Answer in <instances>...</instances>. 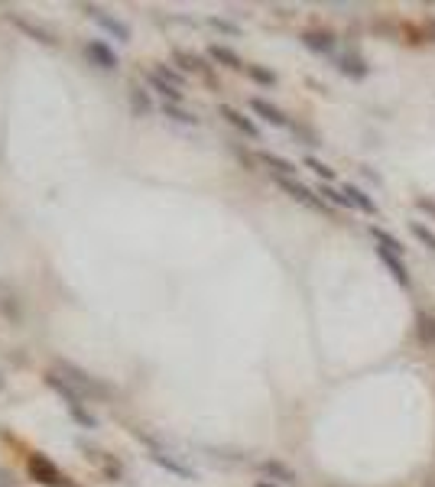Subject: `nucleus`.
<instances>
[{
  "label": "nucleus",
  "instance_id": "obj_32",
  "mask_svg": "<svg viewBox=\"0 0 435 487\" xmlns=\"http://www.w3.org/2000/svg\"><path fill=\"white\" fill-rule=\"evenodd\" d=\"M0 487H13V475L7 468H0Z\"/></svg>",
  "mask_w": 435,
  "mask_h": 487
},
{
  "label": "nucleus",
  "instance_id": "obj_20",
  "mask_svg": "<svg viewBox=\"0 0 435 487\" xmlns=\"http://www.w3.org/2000/svg\"><path fill=\"white\" fill-rule=\"evenodd\" d=\"M416 335L423 344H435V312H419L416 315Z\"/></svg>",
  "mask_w": 435,
  "mask_h": 487
},
{
  "label": "nucleus",
  "instance_id": "obj_9",
  "mask_svg": "<svg viewBox=\"0 0 435 487\" xmlns=\"http://www.w3.org/2000/svg\"><path fill=\"white\" fill-rule=\"evenodd\" d=\"M10 20L17 30H23L30 39H36V43H43V46H55V36L46 26H39V23H30L26 17H20V13H10Z\"/></svg>",
  "mask_w": 435,
  "mask_h": 487
},
{
  "label": "nucleus",
  "instance_id": "obj_11",
  "mask_svg": "<svg viewBox=\"0 0 435 487\" xmlns=\"http://www.w3.org/2000/svg\"><path fill=\"white\" fill-rule=\"evenodd\" d=\"M260 471H263L270 481H279V484H296L299 477L293 468H286L283 461H276V458H266V461H260Z\"/></svg>",
  "mask_w": 435,
  "mask_h": 487
},
{
  "label": "nucleus",
  "instance_id": "obj_14",
  "mask_svg": "<svg viewBox=\"0 0 435 487\" xmlns=\"http://www.w3.org/2000/svg\"><path fill=\"white\" fill-rule=\"evenodd\" d=\"M260 163L273 169V176H276V179H293V176H296V166H293L289 159L276 156V153H260Z\"/></svg>",
  "mask_w": 435,
  "mask_h": 487
},
{
  "label": "nucleus",
  "instance_id": "obj_13",
  "mask_svg": "<svg viewBox=\"0 0 435 487\" xmlns=\"http://www.w3.org/2000/svg\"><path fill=\"white\" fill-rule=\"evenodd\" d=\"M149 458H153V461H156V465H160V468H166V471H172V475H176V477H185V481H189V477H195V471H192L189 465H182L179 458H176V455H169V452H153V455H149Z\"/></svg>",
  "mask_w": 435,
  "mask_h": 487
},
{
  "label": "nucleus",
  "instance_id": "obj_5",
  "mask_svg": "<svg viewBox=\"0 0 435 487\" xmlns=\"http://www.w3.org/2000/svg\"><path fill=\"white\" fill-rule=\"evenodd\" d=\"M279 182V189L286 192L289 199H296V201H302V205H308V208H315V212H325V201L315 195V192L308 189V185H302V182H296V179H276Z\"/></svg>",
  "mask_w": 435,
  "mask_h": 487
},
{
  "label": "nucleus",
  "instance_id": "obj_25",
  "mask_svg": "<svg viewBox=\"0 0 435 487\" xmlns=\"http://www.w3.org/2000/svg\"><path fill=\"white\" fill-rule=\"evenodd\" d=\"M68 416H72V419L82 425V429H98V416L88 413L85 406H72V410H68Z\"/></svg>",
  "mask_w": 435,
  "mask_h": 487
},
{
  "label": "nucleus",
  "instance_id": "obj_1",
  "mask_svg": "<svg viewBox=\"0 0 435 487\" xmlns=\"http://www.w3.org/2000/svg\"><path fill=\"white\" fill-rule=\"evenodd\" d=\"M55 374H59L82 400H85V396L88 400H111V396H114V387H111V383H104L101 377H95V374H88L85 367H78L72 360H59V364H55Z\"/></svg>",
  "mask_w": 435,
  "mask_h": 487
},
{
  "label": "nucleus",
  "instance_id": "obj_34",
  "mask_svg": "<svg viewBox=\"0 0 435 487\" xmlns=\"http://www.w3.org/2000/svg\"><path fill=\"white\" fill-rule=\"evenodd\" d=\"M257 487H279V484H273V481H257Z\"/></svg>",
  "mask_w": 435,
  "mask_h": 487
},
{
  "label": "nucleus",
  "instance_id": "obj_18",
  "mask_svg": "<svg viewBox=\"0 0 435 487\" xmlns=\"http://www.w3.org/2000/svg\"><path fill=\"white\" fill-rule=\"evenodd\" d=\"M172 59H176V65H179L182 72H202V75H208V65H205L202 55L185 53V49H176V53H172Z\"/></svg>",
  "mask_w": 435,
  "mask_h": 487
},
{
  "label": "nucleus",
  "instance_id": "obj_17",
  "mask_svg": "<svg viewBox=\"0 0 435 487\" xmlns=\"http://www.w3.org/2000/svg\"><path fill=\"white\" fill-rule=\"evenodd\" d=\"M344 195H348V201H351V208H361L364 214H377V205H373V199L367 195V192H361L358 185H344Z\"/></svg>",
  "mask_w": 435,
  "mask_h": 487
},
{
  "label": "nucleus",
  "instance_id": "obj_24",
  "mask_svg": "<svg viewBox=\"0 0 435 487\" xmlns=\"http://www.w3.org/2000/svg\"><path fill=\"white\" fill-rule=\"evenodd\" d=\"M163 114L169 117V120H179V124H192V127L198 124V117L189 114V111H182L179 104H163Z\"/></svg>",
  "mask_w": 435,
  "mask_h": 487
},
{
  "label": "nucleus",
  "instance_id": "obj_29",
  "mask_svg": "<svg viewBox=\"0 0 435 487\" xmlns=\"http://www.w3.org/2000/svg\"><path fill=\"white\" fill-rule=\"evenodd\" d=\"M247 75L254 78V82H260V85H276V75L270 72V68H263V65H247Z\"/></svg>",
  "mask_w": 435,
  "mask_h": 487
},
{
  "label": "nucleus",
  "instance_id": "obj_8",
  "mask_svg": "<svg viewBox=\"0 0 435 487\" xmlns=\"http://www.w3.org/2000/svg\"><path fill=\"white\" fill-rule=\"evenodd\" d=\"M250 111H254L257 117H263L266 124H273V127H289V117L279 111V107H273L270 101H263V98H250Z\"/></svg>",
  "mask_w": 435,
  "mask_h": 487
},
{
  "label": "nucleus",
  "instance_id": "obj_36",
  "mask_svg": "<svg viewBox=\"0 0 435 487\" xmlns=\"http://www.w3.org/2000/svg\"><path fill=\"white\" fill-rule=\"evenodd\" d=\"M429 30H432V36H435V20H432V23H429Z\"/></svg>",
  "mask_w": 435,
  "mask_h": 487
},
{
  "label": "nucleus",
  "instance_id": "obj_28",
  "mask_svg": "<svg viewBox=\"0 0 435 487\" xmlns=\"http://www.w3.org/2000/svg\"><path fill=\"white\" fill-rule=\"evenodd\" d=\"M306 166H308V169H312V172H315V176H319L322 182H331V179H335V169H331V166H325L322 159L306 156Z\"/></svg>",
  "mask_w": 435,
  "mask_h": 487
},
{
  "label": "nucleus",
  "instance_id": "obj_27",
  "mask_svg": "<svg viewBox=\"0 0 435 487\" xmlns=\"http://www.w3.org/2000/svg\"><path fill=\"white\" fill-rule=\"evenodd\" d=\"M153 72L160 75L163 82H169V85H176V88H182V85H185V75H182V72H176L172 65H156Z\"/></svg>",
  "mask_w": 435,
  "mask_h": 487
},
{
  "label": "nucleus",
  "instance_id": "obj_31",
  "mask_svg": "<svg viewBox=\"0 0 435 487\" xmlns=\"http://www.w3.org/2000/svg\"><path fill=\"white\" fill-rule=\"evenodd\" d=\"M214 26V30H221V33H228V36H237V26H234V23H228V20H218V17H212V20H208Z\"/></svg>",
  "mask_w": 435,
  "mask_h": 487
},
{
  "label": "nucleus",
  "instance_id": "obj_23",
  "mask_svg": "<svg viewBox=\"0 0 435 487\" xmlns=\"http://www.w3.org/2000/svg\"><path fill=\"white\" fill-rule=\"evenodd\" d=\"M0 312H3L7 318H13V322L20 318V302H17V296H13V293H7L3 286H0Z\"/></svg>",
  "mask_w": 435,
  "mask_h": 487
},
{
  "label": "nucleus",
  "instance_id": "obj_6",
  "mask_svg": "<svg viewBox=\"0 0 435 487\" xmlns=\"http://www.w3.org/2000/svg\"><path fill=\"white\" fill-rule=\"evenodd\" d=\"M218 114H221L224 120L231 124V127H237V130H241L244 137H250V140H257V137H260V130H257V124H254V120H250V117H247V114H241L237 107L221 104V107H218Z\"/></svg>",
  "mask_w": 435,
  "mask_h": 487
},
{
  "label": "nucleus",
  "instance_id": "obj_19",
  "mask_svg": "<svg viewBox=\"0 0 435 487\" xmlns=\"http://www.w3.org/2000/svg\"><path fill=\"white\" fill-rule=\"evenodd\" d=\"M371 234H373V241H377V247H383V250H390V254H396V257H403V254H406L403 244L396 241V237H393L390 231H383L380 224H373Z\"/></svg>",
  "mask_w": 435,
  "mask_h": 487
},
{
  "label": "nucleus",
  "instance_id": "obj_15",
  "mask_svg": "<svg viewBox=\"0 0 435 487\" xmlns=\"http://www.w3.org/2000/svg\"><path fill=\"white\" fill-rule=\"evenodd\" d=\"M338 68H341V75H348V78H364V75L371 72V68H367V62H364L358 53H344V55H341Z\"/></svg>",
  "mask_w": 435,
  "mask_h": 487
},
{
  "label": "nucleus",
  "instance_id": "obj_16",
  "mask_svg": "<svg viewBox=\"0 0 435 487\" xmlns=\"http://www.w3.org/2000/svg\"><path fill=\"white\" fill-rule=\"evenodd\" d=\"M208 59H214L218 65H224V68H247L244 62H241V55L234 53V49H228V46H208Z\"/></svg>",
  "mask_w": 435,
  "mask_h": 487
},
{
  "label": "nucleus",
  "instance_id": "obj_10",
  "mask_svg": "<svg viewBox=\"0 0 435 487\" xmlns=\"http://www.w3.org/2000/svg\"><path fill=\"white\" fill-rule=\"evenodd\" d=\"M377 257H380V264L390 270V276L400 283V286H409V273H406V264H403V257H396L390 254V250H383V247H377Z\"/></svg>",
  "mask_w": 435,
  "mask_h": 487
},
{
  "label": "nucleus",
  "instance_id": "obj_12",
  "mask_svg": "<svg viewBox=\"0 0 435 487\" xmlns=\"http://www.w3.org/2000/svg\"><path fill=\"white\" fill-rule=\"evenodd\" d=\"M147 82H149V88H153L156 95L166 98V104H182V88L169 85V82H163V78H160L156 72H153V68L147 72Z\"/></svg>",
  "mask_w": 435,
  "mask_h": 487
},
{
  "label": "nucleus",
  "instance_id": "obj_2",
  "mask_svg": "<svg viewBox=\"0 0 435 487\" xmlns=\"http://www.w3.org/2000/svg\"><path fill=\"white\" fill-rule=\"evenodd\" d=\"M26 471L46 487H59L65 481V475L55 468V461L49 455H43V452H33V455L26 458Z\"/></svg>",
  "mask_w": 435,
  "mask_h": 487
},
{
  "label": "nucleus",
  "instance_id": "obj_7",
  "mask_svg": "<svg viewBox=\"0 0 435 487\" xmlns=\"http://www.w3.org/2000/svg\"><path fill=\"white\" fill-rule=\"evenodd\" d=\"M302 46L319 55H328V53H335V36L328 30H306L302 33Z\"/></svg>",
  "mask_w": 435,
  "mask_h": 487
},
{
  "label": "nucleus",
  "instance_id": "obj_3",
  "mask_svg": "<svg viewBox=\"0 0 435 487\" xmlns=\"http://www.w3.org/2000/svg\"><path fill=\"white\" fill-rule=\"evenodd\" d=\"M85 55L91 59V65L98 68H104V72H117V65H120V55L104 43V39H88L85 43Z\"/></svg>",
  "mask_w": 435,
  "mask_h": 487
},
{
  "label": "nucleus",
  "instance_id": "obj_30",
  "mask_svg": "<svg viewBox=\"0 0 435 487\" xmlns=\"http://www.w3.org/2000/svg\"><path fill=\"white\" fill-rule=\"evenodd\" d=\"M416 208L425 212L429 218H435V199H429V195H419V199H416Z\"/></svg>",
  "mask_w": 435,
  "mask_h": 487
},
{
  "label": "nucleus",
  "instance_id": "obj_22",
  "mask_svg": "<svg viewBox=\"0 0 435 487\" xmlns=\"http://www.w3.org/2000/svg\"><path fill=\"white\" fill-rule=\"evenodd\" d=\"M319 195H322V201H331V205H338V208H351L348 195L338 192V189H331L328 182H322V185H319Z\"/></svg>",
  "mask_w": 435,
  "mask_h": 487
},
{
  "label": "nucleus",
  "instance_id": "obj_37",
  "mask_svg": "<svg viewBox=\"0 0 435 487\" xmlns=\"http://www.w3.org/2000/svg\"><path fill=\"white\" fill-rule=\"evenodd\" d=\"M0 390H3V377H0Z\"/></svg>",
  "mask_w": 435,
  "mask_h": 487
},
{
  "label": "nucleus",
  "instance_id": "obj_33",
  "mask_svg": "<svg viewBox=\"0 0 435 487\" xmlns=\"http://www.w3.org/2000/svg\"><path fill=\"white\" fill-rule=\"evenodd\" d=\"M425 487H435V471H429V475H425Z\"/></svg>",
  "mask_w": 435,
  "mask_h": 487
},
{
  "label": "nucleus",
  "instance_id": "obj_26",
  "mask_svg": "<svg viewBox=\"0 0 435 487\" xmlns=\"http://www.w3.org/2000/svg\"><path fill=\"white\" fill-rule=\"evenodd\" d=\"M409 231H413V237H416V241H419V244H423V247H429V250H432V254H435V234L429 231L425 224L413 221V224H409Z\"/></svg>",
  "mask_w": 435,
  "mask_h": 487
},
{
  "label": "nucleus",
  "instance_id": "obj_4",
  "mask_svg": "<svg viewBox=\"0 0 435 487\" xmlns=\"http://www.w3.org/2000/svg\"><path fill=\"white\" fill-rule=\"evenodd\" d=\"M85 13H91V20L101 26V30H107L114 39H120V43H130V26L124 20H117V17H107L104 10H98L95 3H88L85 7Z\"/></svg>",
  "mask_w": 435,
  "mask_h": 487
},
{
  "label": "nucleus",
  "instance_id": "obj_35",
  "mask_svg": "<svg viewBox=\"0 0 435 487\" xmlns=\"http://www.w3.org/2000/svg\"><path fill=\"white\" fill-rule=\"evenodd\" d=\"M59 487H78V484H75V481H68V477H65V481H62V484H59Z\"/></svg>",
  "mask_w": 435,
  "mask_h": 487
},
{
  "label": "nucleus",
  "instance_id": "obj_21",
  "mask_svg": "<svg viewBox=\"0 0 435 487\" xmlns=\"http://www.w3.org/2000/svg\"><path fill=\"white\" fill-rule=\"evenodd\" d=\"M130 107H133L137 114H149V111H153V101H149L147 88H133V91H130Z\"/></svg>",
  "mask_w": 435,
  "mask_h": 487
}]
</instances>
